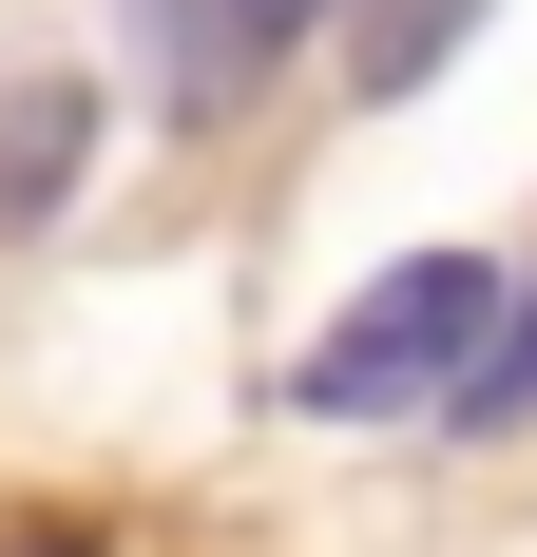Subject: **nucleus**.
Segmentation results:
<instances>
[{
  "instance_id": "obj_1",
  "label": "nucleus",
  "mask_w": 537,
  "mask_h": 557,
  "mask_svg": "<svg viewBox=\"0 0 537 557\" xmlns=\"http://www.w3.org/2000/svg\"><path fill=\"white\" fill-rule=\"evenodd\" d=\"M499 346V270L480 250H403V270H365L346 308H326V346L288 366V404L308 423H365V404H461Z\"/></svg>"
},
{
  "instance_id": "obj_2",
  "label": "nucleus",
  "mask_w": 537,
  "mask_h": 557,
  "mask_svg": "<svg viewBox=\"0 0 537 557\" xmlns=\"http://www.w3.org/2000/svg\"><path fill=\"white\" fill-rule=\"evenodd\" d=\"M77 154H97V97L77 77H20V115H0V231H58Z\"/></svg>"
},
{
  "instance_id": "obj_3",
  "label": "nucleus",
  "mask_w": 537,
  "mask_h": 557,
  "mask_svg": "<svg viewBox=\"0 0 537 557\" xmlns=\"http://www.w3.org/2000/svg\"><path fill=\"white\" fill-rule=\"evenodd\" d=\"M326 0H173V39H192V97H230V77H268V58L308 39Z\"/></svg>"
},
{
  "instance_id": "obj_4",
  "label": "nucleus",
  "mask_w": 537,
  "mask_h": 557,
  "mask_svg": "<svg viewBox=\"0 0 537 557\" xmlns=\"http://www.w3.org/2000/svg\"><path fill=\"white\" fill-rule=\"evenodd\" d=\"M461 423H480V443H519V423H537V288H499V366L461 385Z\"/></svg>"
},
{
  "instance_id": "obj_5",
  "label": "nucleus",
  "mask_w": 537,
  "mask_h": 557,
  "mask_svg": "<svg viewBox=\"0 0 537 557\" xmlns=\"http://www.w3.org/2000/svg\"><path fill=\"white\" fill-rule=\"evenodd\" d=\"M0 557H97V539H0Z\"/></svg>"
}]
</instances>
